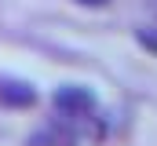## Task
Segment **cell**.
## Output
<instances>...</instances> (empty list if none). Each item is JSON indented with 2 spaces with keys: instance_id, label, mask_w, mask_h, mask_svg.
<instances>
[{
  "instance_id": "7a4b0ae2",
  "label": "cell",
  "mask_w": 157,
  "mask_h": 146,
  "mask_svg": "<svg viewBox=\"0 0 157 146\" xmlns=\"http://www.w3.org/2000/svg\"><path fill=\"white\" fill-rule=\"evenodd\" d=\"M0 106H7V110L37 106V88L22 77H0Z\"/></svg>"
},
{
  "instance_id": "277c9868",
  "label": "cell",
  "mask_w": 157,
  "mask_h": 146,
  "mask_svg": "<svg viewBox=\"0 0 157 146\" xmlns=\"http://www.w3.org/2000/svg\"><path fill=\"white\" fill-rule=\"evenodd\" d=\"M135 40H139L146 51H157V29H150V26H139V29H135Z\"/></svg>"
},
{
  "instance_id": "5b68a950",
  "label": "cell",
  "mask_w": 157,
  "mask_h": 146,
  "mask_svg": "<svg viewBox=\"0 0 157 146\" xmlns=\"http://www.w3.org/2000/svg\"><path fill=\"white\" fill-rule=\"evenodd\" d=\"M77 4H88V7H106V0H77Z\"/></svg>"
},
{
  "instance_id": "6da1fadb",
  "label": "cell",
  "mask_w": 157,
  "mask_h": 146,
  "mask_svg": "<svg viewBox=\"0 0 157 146\" xmlns=\"http://www.w3.org/2000/svg\"><path fill=\"white\" fill-rule=\"evenodd\" d=\"M51 106H55L59 117H66V121H80V117H91L95 113V95L84 84H62V88H55Z\"/></svg>"
},
{
  "instance_id": "3957f363",
  "label": "cell",
  "mask_w": 157,
  "mask_h": 146,
  "mask_svg": "<svg viewBox=\"0 0 157 146\" xmlns=\"http://www.w3.org/2000/svg\"><path fill=\"white\" fill-rule=\"evenodd\" d=\"M29 146H77V132L66 121H51L29 135Z\"/></svg>"
}]
</instances>
